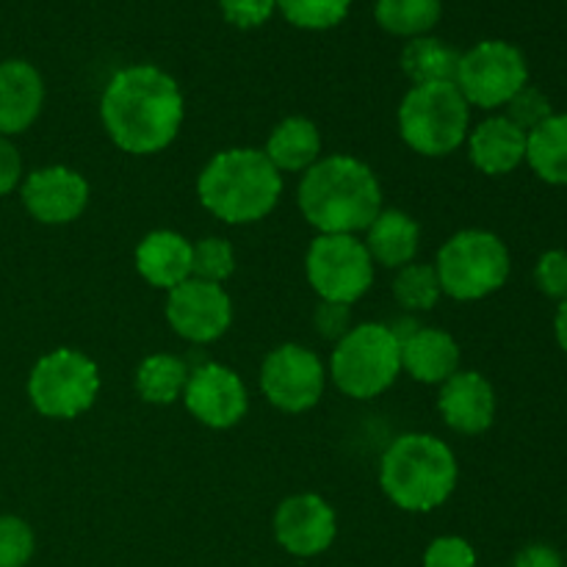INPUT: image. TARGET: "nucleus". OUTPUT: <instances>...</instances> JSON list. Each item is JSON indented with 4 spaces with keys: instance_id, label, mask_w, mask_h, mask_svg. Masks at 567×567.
Here are the masks:
<instances>
[{
    "instance_id": "nucleus-1",
    "label": "nucleus",
    "mask_w": 567,
    "mask_h": 567,
    "mask_svg": "<svg viewBox=\"0 0 567 567\" xmlns=\"http://www.w3.org/2000/svg\"><path fill=\"white\" fill-rule=\"evenodd\" d=\"M181 86L169 72L153 64L125 66L105 86L100 120L120 150L153 155L175 142L183 125Z\"/></svg>"
},
{
    "instance_id": "nucleus-2",
    "label": "nucleus",
    "mask_w": 567,
    "mask_h": 567,
    "mask_svg": "<svg viewBox=\"0 0 567 567\" xmlns=\"http://www.w3.org/2000/svg\"><path fill=\"white\" fill-rule=\"evenodd\" d=\"M297 203L319 236H354L382 210V186L365 161L327 155L302 175Z\"/></svg>"
},
{
    "instance_id": "nucleus-3",
    "label": "nucleus",
    "mask_w": 567,
    "mask_h": 567,
    "mask_svg": "<svg viewBox=\"0 0 567 567\" xmlns=\"http://www.w3.org/2000/svg\"><path fill=\"white\" fill-rule=\"evenodd\" d=\"M282 175L264 150L233 147L214 155L197 177V197L205 210L227 225H252L275 210Z\"/></svg>"
},
{
    "instance_id": "nucleus-4",
    "label": "nucleus",
    "mask_w": 567,
    "mask_h": 567,
    "mask_svg": "<svg viewBox=\"0 0 567 567\" xmlns=\"http://www.w3.org/2000/svg\"><path fill=\"white\" fill-rule=\"evenodd\" d=\"M457 457L435 435L410 432L396 437L382 454L380 485L404 513H432L457 487Z\"/></svg>"
},
{
    "instance_id": "nucleus-5",
    "label": "nucleus",
    "mask_w": 567,
    "mask_h": 567,
    "mask_svg": "<svg viewBox=\"0 0 567 567\" xmlns=\"http://www.w3.org/2000/svg\"><path fill=\"white\" fill-rule=\"evenodd\" d=\"M471 105L457 83H421L404 94L399 105V133L404 144L426 158L460 150L468 138Z\"/></svg>"
},
{
    "instance_id": "nucleus-6",
    "label": "nucleus",
    "mask_w": 567,
    "mask_h": 567,
    "mask_svg": "<svg viewBox=\"0 0 567 567\" xmlns=\"http://www.w3.org/2000/svg\"><path fill=\"white\" fill-rule=\"evenodd\" d=\"M402 371V341L388 324H358L336 343L330 374L349 399H374L396 382Z\"/></svg>"
},
{
    "instance_id": "nucleus-7",
    "label": "nucleus",
    "mask_w": 567,
    "mask_h": 567,
    "mask_svg": "<svg viewBox=\"0 0 567 567\" xmlns=\"http://www.w3.org/2000/svg\"><path fill=\"white\" fill-rule=\"evenodd\" d=\"M437 280L446 297L474 302L496 293L509 277V249L496 233L460 230L437 252Z\"/></svg>"
},
{
    "instance_id": "nucleus-8",
    "label": "nucleus",
    "mask_w": 567,
    "mask_h": 567,
    "mask_svg": "<svg viewBox=\"0 0 567 567\" xmlns=\"http://www.w3.org/2000/svg\"><path fill=\"white\" fill-rule=\"evenodd\" d=\"M100 393V371L78 349H53L28 377V396L44 419H75Z\"/></svg>"
},
{
    "instance_id": "nucleus-9",
    "label": "nucleus",
    "mask_w": 567,
    "mask_h": 567,
    "mask_svg": "<svg viewBox=\"0 0 567 567\" xmlns=\"http://www.w3.org/2000/svg\"><path fill=\"white\" fill-rule=\"evenodd\" d=\"M305 275L321 302L354 305L374 282V260L358 236H319L305 258Z\"/></svg>"
},
{
    "instance_id": "nucleus-10",
    "label": "nucleus",
    "mask_w": 567,
    "mask_h": 567,
    "mask_svg": "<svg viewBox=\"0 0 567 567\" xmlns=\"http://www.w3.org/2000/svg\"><path fill=\"white\" fill-rule=\"evenodd\" d=\"M526 81H529V66L524 53L502 39H487L460 55L457 78H454L468 105L480 109L507 105L526 86Z\"/></svg>"
},
{
    "instance_id": "nucleus-11",
    "label": "nucleus",
    "mask_w": 567,
    "mask_h": 567,
    "mask_svg": "<svg viewBox=\"0 0 567 567\" xmlns=\"http://www.w3.org/2000/svg\"><path fill=\"white\" fill-rule=\"evenodd\" d=\"M327 371L316 352L299 343H282L260 365L264 396L282 413H305L324 396Z\"/></svg>"
},
{
    "instance_id": "nucleus-12",
    "label": "nucleus",
    "mask_w": 567,
    "mask_h": 567,
    "mask_svg": "<svg viewBox=\"0 0 567 567\" xmlns=\"http://www.w3.org/2000/svg\"><path fill=\"white\" fill-rule=\"evenodd\" d=\"M166 321L186 341L210 343L230 327L233 302L219 282L188 277L166 297Z\"/></svg>"
},
{
    "instance_id": "nucleus-13",
    "label": "nucleus",
    "mask_w": 567,
    "mask_h": 567,
    "mask_svg": "<svg viewBox=\"0 0 567 567\" xmlns=\"http://www.w3.org/2000/svg\"><path fill=\"white\" fill-rule=\"evenodd\" d=\"M183 402H186L188 413L210 430H230L249 410L244 380L236 371L219 363L197 365L188 374Z\"/></svg>"
},
{
    "instance_id": "nucleus-14",
    "label": "nucleus",
    "mask_w": 567,
    "mask_h": 567,
    "mask_svg": "<svg viewBox=\"0 0 567 567\" xmlns=\"http://www.w3.org/2000/svg\"><path fill=\"white\" fill-rule=\"evenodd\" d=\"M338 535L336 509L316 493L286 498L275 513V540L291 557H319Z\"/></svg>"
},
{
    "instance_id": "nucleus-15",
    "label": "nucleus",
    "mask_w": 567,
    "mask_h": 567,
    "mask_svg": "<svg viewBox=\"0 0 567 567\" xmlns=\"http://www.w3.org/2000/svg\"><path fill=\"white\" fill-rule=\"evenodd\" d=\"M28 214L42 225H70L89 203V183L70 166H44L20 183Z\"/></svg>"
},
{
    "instance_id": "nucleus-16",
    "label": "nucleus",
    "mask_w": 567,
    "mask_h": 567,
    "mask_svg": "<svg viewBox=\"0 0 567 567\" xmlns=\"http://www.w3.org/2000/svg\"><path fill=\"white\" fill-rule=\"evenodd\" d=\"M437 410L460 435H482L496 419V393L480 371H457L441 385Z\"/></svg>"
},
{
    "instance_id": "nucleus-17",
    "label": "nucleus",
    "mask_w": 567,
    "mask_h": 567,
    "mask_svg": "<svg viewBox=\"0 0 567 567\" xmlns=\"http://www.w3.org/2000/svg\"><path fill=\"white\" fill-rule=\"evenodd\" d=\"M44 105V81L28 61H0V136H17L37 122Z\"/></svg>"
},
{
    "instance_id": "nucleus-18",
    "label": "nucleus",
    "mask_w": 567,
    "mask_h": 567,
    "mask_svg": "<svg viewBox=\"0 0 567 567\" xmlns=\"http://www.w3.org/2000/svg\"><path fill=\"white\" fill-rule=\"evenodd\" d=\"M136 269L150 286L172 291L192 277V241L175 230H155L138 241Z\"/></svg>"
},
{
    "instance_id": "nucleus-19",
    "label": "nucleus",
    "mask_w": 567,
    "mask_h": 567,
    "mask_svg": "<svg viewBox=\"0 0 567 567\" xmlns=\"http://www.w3.org/2000/svg\"><path fill=\"white\" fill-rule=\"evenodd\" d=\"M468 155L485 175H509L526 161V133L507 116H491L468 136Z\"/></svg>"
},
{
    "instance_id": "nucleus-20",
    "label": "nucleus",
    "mask_w": 567,
    "mask_h": 567,
    "mask_svg": "<svg viewBox=\"0 0 567 567\" xmlns=\"http://www.w3.org/2000/svg\"><path fill=\"white\" fill-rule=\"evenodd\" d=\"M402 369L424 385H443L460 371V343L437 327H419L402 341Z\"/></svg>"
},
{
    "instance_id": "nucleus-21",
    "label": "nucleus",
    "mask_w": 567,
    "mask_h": 567,
    "mask_svg": "<svg viewBox=\"0 0 567 567\" xmlns=\"http://www.w3.org/2000/svg\"><path fill=\"white\" fill-rule=\"evenodd\" d=\"M419 241L421 227L413 216H408L404 210H380L365 230L363 244L374 264L385 266V269H402V266L413 264Z\"/></svg>"
},
{
    "instance_id": "nucleus-22",
    "label": "nucleus",
    "mask_w": 567,
    "mask_h": 567,
    "mask_svg": "<svg viewBox=\"0 0 567 567\" xmlns=\"http://www.w3.org/2000/svg\"><path fill=\"white\" fill-rule=\"evenodd\" d=\"M266 158L277 172H308L321 158V133L305 116H288L271 131Z\"/></svg>"
},
{
    "instance_id": "nucleus-23",
    "label": "nucleus",
    "mask_w": 567,
    "mask_h": 567,
    "mask_svg": "<svg viewBox=\"0 0 567 567\" xmlns=\"http://www.w3.org/2000/svg\"><path fill=\"white\" fill-rule=\"evenodd\" d=\"M526 161L540 181L567 186V114H551L526 133Z\"/></svg>"
},
{
    "instance_id": "nucleus-24",
    "label": "nucleus",
    "mask_w": 567,
    "mask_h": 567,
    "mask_svg": "<svg viewBox=\"0 0 567 567\" xmlns=\"http://www.w3.org/2000/svg\"><path fill=\"white\" fill-rule=\"evenodd\" d=\"M460 53L435 37H415L410 39L408 48L402 50V70L413 81L421 83H449L457 78Z\"/></svg>"
},
{
    "instance_id": "nucleus-25",
    "label": "nucleus",
    "mask_w": 567,
    "mask_h": 567,
    "mask_svg": "<svg viewBox=\"0 0 567 567\" xmlns=\"http://www.w3.org/2000/svg\"><path fill=\"white\" fill-rule=\"evenodd\" d=\"M188 365L175 354H150L136 371V391L150 404H172L183 399Z\"/></svg>"
},
{
    "instance_id": "nucleus-26",
    "label": "nucleus",
    "mask_w": 567,
    "mask_h": 567,
    "mask_svg": "<svg viewBox=\"0 0 567 567\" xmlns=\"http://www.w3.org/2000/svg\"><path fill=\"white\" fill-rule=\"evenodd\" d=\"M441 0H377V22L393 37H424L441 20Z\"/></svg>"
},
{
    "instance_id": "nucleus-27",
    "label": "nucleus",
    "mask_w": 567,
    "mask_h": 567,
    "mask_svg": "<svg viewBox=\"0 0 567 567\" xmlns=\"http://www.w3.org/2000/svg\"><path fill=\"white\" fill-rule=\"evenodd\" d=\"M393 297L410 313H424L437 305L443 297L441 280L432 264H408L399 269L396 280H393Z\"/></svg>"
},
{
    "instance_id": "nucleus-28",
    "label": "nucleus",
    "mask_w": 567,
    "mask_h": 567,
    "mask_svg": "<svg viewBox=\"0 0 567 567\" xmlns=\"http://www.w3.org/2000/svg\"><path fill=\"white\" fill-rule=\"evenodd\" d=\"M236 271V252L227 238L208 236L192 244V277L205 282H225Z\"/></svg>"
},
{
    "instance_id": "nucleus-29",
    "label": "nucleus",
    "mask_w": 567,
    "mask_h": 567,
    "mask_svg": "<svg viewBox=\"0 0 567 567\" xmlns=\"http://www.w3.org/2000/svg\"><path fill=\"white\" fill-rule=\"evenodd\" d=\"M277 6L291 25L324 31L349 14L352 0H277Z\"/></svg>"
},
{
    "instance_id": "nucleus-30",
    "label": "nucleus",
    "mask_w": 567,
    "mask_h": 567,
    "mask_svg": "<svg viewBox=\"0 0 567 567\" xmlns=\"http://www.w3.org/2000/svg\"><path fill=\"white\" fill-rule=\"evenodd\" d=\"M37 551L33 529L17 515H0V567H25Z\"/></svg>"
},
{
    "instance_id": "nucleus-31",
    "label": "nucleus",
    "mask_w": 567,
    "mask_h": 567,
    "mask_svg": "<svg viewBox=\"0 0 567 567\" xmlns=\"http://www.w3.org/2000/svg\"><path fill=\"white\" fill-rule=\"evenodd\" d=\"M551 114L554 111H551V103H548L546 94H543L540 89H535L526 83V86L520 89L513 100H509L507 114L504 116H507L509 122H515V125H518L524 133H532L537 125H543V122H546Z\"/></svg>"
},
{
    "instance_id": "nucleus-32",
    "label": "nucleus",
    "mask_w": 567,
    "mask_h": 567,
    "mask_svg": "<svg viewBox=\"0 0 567 567\" xmlns=\"http://www.w3.org/2000/svg\"><path fill=\"white\" fill-rule=\"evenodd\" d=\"M424 567H476V551L463 537H437L426 548Z\"/></svg>"
},
{
    "instance_id": "nucleus-33",
    "label": "nucleus",
    "mask_w": 567,
    "mask_h": 567,
    "mask_svg": "<svg viewBox=\"0 0 567 567\" xmlns=\"http://www.w3.org/2000/svg\"><path fill=\"white\" fill-rule=\"evenodd\" d=\"M535 280H537V288H540L546 297L565 302L567 299V252L565 249H551V252H546L540 260H537Z\"/></svg>"
},
{
    "instance_id": "nucleus-34",
    "label": "nucleus",
    "mask_w": 567,
    "mask_h": 567,
    "mask_svg": "<svg viewBox=\"0 0 567 567\" xmlns=\"http://www.w3.org/2000/svg\"><path fill=\"white\" fill-rule=\"evenodd\" d=\"M221 14L236 28H258L275 11L277 0H219Z\"/></svg>"
},
{
    "instance_id": "nucleus-35",
    "label": "nucleus",
    "mask_w": 567,
    "mask_h": 567,
    "mask_svg": "<svg viewBox=\"0 0 567 567\" xmlns=\"http://www.w3.org/2000/svg\"><path fill=\"white\" fill-rule=\"evenodd\" d=\"M352 305H341V302H321L316 308V330H319L321 338L327 341H341L349 330H352Z\"/></svg>"
},
{
    "instance_id": "nucleus-36",
    "label": "nucleus",
    "mask_w": 567,
    "mask_h": 567,
    "mask_svg": "<svg viewBox=\"0 0 567 567\" xmlns=\"http://www.w3.org/2000/svg\"><path fill=\"white\" fill-rule=\"evenodd\" d=\"M22 183V158L14 144L0 136V197L14 192Z\"/></svg>"
},
{
    "instance_id": "nucleus-37",
    "label": "nucleus",
    "mask_w": 567,
    "mask_h": 567,
    "mask_svg": "<svg viewBox=\"0 0 567 567\" xmlns=\"http://www.w3.org/2000/svg\"><path fill=\"white\" fill-rule=\"evenodd\" d=\"M513 567H565L559 551H554L551 546H543V543H535V546H526L524 551L515 557Z\"/></svg>"
},
{
    "instance_id": "nucleus-38",
    "label": "nucleus",
    "mask_w": 567,
    "mask_h": 567,
    "mask_svg": "<svg viewBox=\"0 0 567 567\" xmlns=\"http://www.w3.org/2000/svg\"><path fill=\"white\" fill-rule=\"evenodd\" d=\"M554 332H557V341H559V347L565 349L567 352V299L563 305H559V310H557V319H554Z\"/></svg>"
}]
</instances>
